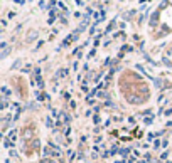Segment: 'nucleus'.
<instances>
[{
    "label": "nucleus",
    "instance_id": "2",
    "mask_svg": "<svg viewBox=\"0 0 172 163\" xmlns=\"http://www.w3.org/2000/svg\"><path fill=\"white\" fill-rule=\"evenodd\" d=\"M9 52H10V47H3V49H2V54H0V57H2V59H5V57L9 56Z\"/></svg>",
    "mask_w": 172,
    "mask_h": 163
},
{
    "label": "nucleus",
    "instance_id": "4",
    "mask_svg": "<svg viewBox=\"0 0 172 163\" xmlns=\"http://www.w3.org/2000/svg\"><path fill=\"white\" fill-rule=\"evenodd\" d=\"M52 153H54V155H56V156H59V155H61V151H59V148H54V150H52Z\"/></svg>",
    "mask_w": 172,
    "mask_h": 163
},
{
    "label": "nucleus",
    "instance_id": "1",
    "mask_svg": "<svg viewBox=\"0 0 172 163\" xmlns=\"http://www.w3.org/2000/svg\"><path fill=\"white\" fill-rule=\"evenodd\" d=\"M36 37H37V32L36 30H31V32H29V35H27V42H32Z\"/></svg>",
    "mask_w": 172,
    "mask_h": 163
},
{
    "label": "nucleus",
    "instance_id": "3",
    "mask_svg": "<svg viewBox=\"0 0 172 163\" xmlns=\"http://www.w3.org/2000/svg\"><path fill=\"white\" fill-rule=\"evenodd\" d=\"M2 91H3V98L10 96V91H9V87H7V86H3V87H2Z\"/></svg>",
    "mask_w": 172,
    "mask_h": 163
}]
</instances>
